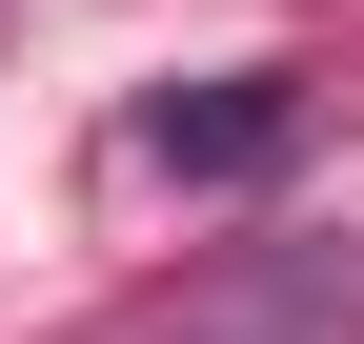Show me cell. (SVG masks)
<instances>
[{"instance_id":"cell-1","label":"cell","mask_w":364,"mask_h":344,"mask_svg":"<svg viewBox=\"0 0 364 344\" xmlns=\"http://www.w3.org/2000/svg\"><path fill=\"white\" fill-rule=\"evenodd\" d=\"M284 142H304V61H243V81H203V102H142L122 122L142 183H263Z\"/></svg>"}]
</instances>
